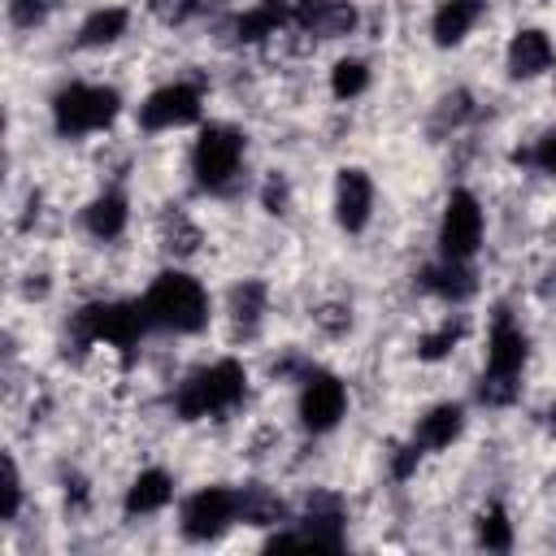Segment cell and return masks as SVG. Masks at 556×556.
Returning a JSON list of instances; mask_svg holds the SVG:
<instances>
[{"label":"cell","mask_w":556,"mask_h":556,"mask_svg":"<svg viewBox=\"0 0 556 556\" xmlns=\"http://www.w3.org/2000/svg\"><path fill=\"white\" fill-rule=\"evenodd\" d=\"M526 361H530V334H526V326H521L508 308H495V313H491V326H486L482 374H478V382H473L478 404H486V408H508V404L521 395Z\"/></svg>","instance_id":"obj_1"},{"label":"cell","mask_w":556,"mask_h":556,"mask_svg":"<svg viewBox=\"0 0 556 556\" xmlns=\"http://www.w3.org/2000/svg\"><path fill=\"white\" fill-rule=\"evenodd\" d=\"M139 304H143V317H148V326L156 334H200L213 321V295H208V287L195 274L174 269V265L161 269L143 287Z\"/></svg>","instance_id":"obj_2"},{"label":"cell","mask_w":556,"mask_h":556,"mask_svg":"<svg viewBox=\"0 0 556 556\" xmlns=\"http://www.w3.org/2000/svg\"><path fill=\"white\" fill-rule=\"evenodd\" d=\"M248 400V365L239 356H217L187 378L174 382L169 408L178 421H204V417H230Z\"/></svg>","instance_id":"obj_3"},{"label":"cell","mask_w":556,"mask_h":556,"mask_svg":"<svg viewBox=\"0 0 556 556\" xmlns=\"http://www.w3.org/2000/svg\"><path fill=\"white\" fill-rule=\"evenodd\" d=\"M243 156H248V135L230 122H208V126H200V135L191 139V152H187L191 182L208 195H230L243 178Z\"/></svg>","instance_id":"obj_4"},{"label":"cell","mask_w":556,"mask_h":556,"mask_svg":"<svg viewBox=\"0 0 556 556\" xmlns=\"http://www.w3.org/2000/svg\"><path fill=\"white\" fill-rule=\"evenodd\" d=\"M122 113V91L109 87V83H61L48 100V117H52V130L61 139H87V135H100L117 122Z\"/></svg>","instance_id":"obj_5"},{"label":"cell","mask_w":556,"mask_h":556,"mask_svg":"<svg viewBox=\"0 0 556 556\" xmlns=\"http://www.w3.org/2000/svg\"><path fill=\"white\" fill-rule=\"evenodd\" d=\"M486 239V208L469 187H452L443 208H439V226H434V248L443 261H473L478 248Z\"/></svg>","instance_id":"obj_6"},{"label":"cell","mask_w":556,"mask_h":556,"mask_svg":"<svg viewBox=\"0 0 556 556\" xmlns=\"http://www.w3.org/2000/svg\"><path fill=\"white\" fill-rule=\"evenodd\" d=\"M230 526H239V486L204 482L178 504V534L187 543H217Z\"/></svg>","instance_id":"obj_7"},{"label":"cell","mask_w":556,"mask_h":556,"mask_svg":"<svg viewBox=\"0 0 556 556\" xmlns=\"http://www.w3.org/2000/svg\"><path fill=\"white\" fill-rule=\"evenodd\" d=\"M204 117V91L187 78H174V83H161L152 87L139 109H135V122L139 130L148 135H161V130H182V126H195Z\"/></svg>","instance_id":"obj_8"},{"label":"cell","mask_w":556,"mask_h":556,"mask_svg":"<svg viewBox=\"0 0 556 556\" xmlns=\"http://www.w3.org/2000/svg\"><path fill=\"white\" fill-rule=\"evenodd\" d=\"M348 404H352V395H348V382H343L339 374H330V369H308V374L300 378L295 417H300V426H304L308 434H330V430H339L343 417H348Z\"/></svg>","instance_id":"obj_9"},{"label":"cell","mask_w":556,"mask_h":556,"mask_svg":"<svg viewBox=\"0 0 556 556\" xmlns=\"http://www.w3.org/2000/svg\"><path fill=\"white\" fill-rule=\"evenodd\" d=\"M374 204H378V187H374L369 169L343 165V169L334 174V200H330L334 226H339L343 235H361V230L374 222Z\"/></svg>","instance_id":"obj_10"},{"label":"cell","mask_w":556,"mask_h":556,"mask_svg":"<svg viewBox=\"0 0 556 556\" xmlns=\"http://www.w3.org/2000/svg\"><path fill=\"white\" fill-rule=\"evenodd\" d=\"M361 26V9L352 0H291V30L317 39H348Z\"/></svg>","instance_id":"obj_11"},{"label":"cell","mask_w":556,"mask_h":556,"mask_svg":"<svg viewBox=\"0 0 556 556\" xmlns=\"http://www.w3.org/2000/svg\"><path fill=\"white\" fill-rule=\"evenodd\" d=\"M552 61H556V43H552V35H547L543 26H521V30H513L508 43H504V70H508V78H517V83L543 78V74L552 70Z\"/></svg>","instance_id":"obj_12"},{"label":"cell","mask_w":556,"mask_h":556,"mask_svg":"<svg viewBox=\"0 0 556 556\" xmlns=\"http://www.w3.org/2000/svg\"><path fill=\"white\" fill-rule=\"evenodd\" d=\"M174 491H178V482H174V473L165 465H143L122 491V517L126 521L156 517V513H165L174 504Z\"/></svg>","instance_id":"obj_13"},{"label":"cell","mask_w":556,"mask_h":556,"mask_svg":"<svg viewBox=\"0 0 556 556\" xmlns=\"http://www.w3.org/2000/svg\"><path fill=\"white\" fill-rule=\"evenodd\" d=\"M78 226H83V235L96 239V243H117V239L130 230V200H126V191H117V187L96 191V195L78 208Z\"/></svg>","instance_id":"obj_14"},{"label":"cell","mask_w":556,"mask_h":556,"mask_svg":"<svg viewBox=\"0 0 556 556\" xmlns=\"http://www.w3.org/2000/svg\"><path fill=\"white\" fill-rule=\"evenodd\" d=\"M469 426V408L460 400H439L430 404L417 421H413V439L426 447V452H447Z\"/></svg>","instance_id":"obj_15"},{"label":"cell","mask_w":556,"mask_h":556,"mask_svg":"<svg viewBox=\"0 0 556 556\" xmlns=\"http://www.w3.org/2000/svg\"><path fill=\"white\" fill-rule=\"evenodd\" d=\"M417 287L426 291V295H434V300H443V304H465V300H473L478 295V269L469 265V261H434V265H426L421 274H417Z\"/></svg>","instance_id":"obj_16"},{"label":"cell","mask_w":556,"mask_h":556,"mask_svg":"<svg viewBox=\"0 0 556 556\" xmlns=\"http://www.w3.org/2000/svg\"><path fill=\"white\" fill-rule=\"evenodd\" d=\"M265 313H269V287L261 278H239L226 295V321H230L235 339H252L261 330Z\"/></svg>","instance_id":"obj_17"},{"label":"cell","mask_w":556,"mask_h":556,"mask_svg":"<svg viewBox=\"0 0 556 556\" xmlns=\"http://www.w3.org/2000/svg\"><path fill=\"white\" fill-rule=\"evenodd\" d=\"M282 30H291V0H256L230 22V35L239 43H265L278 39Z\"/></svg>","instance_id":"obj_18"},{"label":"cell","mask_w":556,"mask_h":556,"mask_svg":"<svg viewBox=\"0 0 556 556\" xmlns=\"http://www.w3.org/2000/svg\"><path fill=\"white\" fill-rule=\"evenodd\" d=\"M482 9H486V0H439L434 13H430V39H434V48L465 43L478 30Z\"/></svg>","instance_id":"obj_19"},{"label":"cell","mask_w":556,"mask_h":556,"mask_svg":"<svg viewBox=\"0 0 556 556\" xmlns=\"http://www.w3.org/2000/svg\"><path fill=\"white\" fill-rule=\"evenodd\" d=\"M282 521H291V513H287V500L278 495V486H269V482H243L239 486V526L274 530Z\"/></svg>","instance_id":"obj_20"},{"label":"cell","mask_w":556,"mask_h":556,"mask_svg":"<svg viewBox=\"0 0 556 556\" xmlns=\"http://www.w3.org/2000/svg\"><path fill=\"white\" fill-rule=\"evenodd\" d=\"M126 30H130V9H126V4H100V9H91V13L78 22L74 43L96 52V48H113Z\"/></svg>","instance_id":"obj_21"},{"label":"cell","mask_w":556,"mask_h":556,"mask_svg":"<svg viewBox=\"0 0 556 556\" xmlns=\"http://www.w3.org/2000/svg\"><path fill=\"white\" fill-rule=\"evenodd\" d=\"M473 543H478L482 552H508V547L517 543L513 517H508V508H504L500 500H491V504H482V508L473 513Z\"/></svg>","instance_id":"obj_22"},{"label":"cell","mask_w":556,"mask_h":556,"mask_svg":"<svg viewBox=\"0 0 556 556\" xmlns=\"http://www.w3.org/2000/svg\"><path fill=\"white\" fill-rule=\"evenodd\" d=\"M369 83H374V70H369L365 56H339V61L330 65V96H334L339 104L361 100V96L369 91Z\"/></svg>","instance_id":"obj_23"},{"label":"cell","mask_w":556,"mask_h":556,"mask_svg":"<svg viewBox=\"0 0 556 556\" xmlns=\"http://www.w3.org/2000/svg\"><path fill=\"white\" fill-rule=\"evenodd\" d=\"M469 117H473V96H469L465 87H452V91L430 109V130L447 139V135L465 130V126H469Z\"/></svg>","instance_id":"obj_24"},{"label":"cell","mask_w":556,"mask_h":556,"mask_svg":"<svg viewBox=\"0 0 556 556\" xmlns=\"http://www.w3.org/2000/svg\"><path fill=\"white\" fill-rule=\"evenodd\" d=\"M465 339V317L460 313H447L439 326H430L421 339H417V361H443L456 352V343Z\"/></svg>","instance_id":"obj_25"},{"label":"cell","mask_w":556,"mask_h":556,"mask_svg":"<svg viewBox=\"0 0 556 556\" xmlns=\"http://www.w3.org/2000/svg\"><path fill=\"white\" fill-rule=\"evenodd\" d=\"M200 243H204V235H200V226L182 208L165 213V222H161V248L169 256H191V252H200Z\"/></svg>","instance_id":"obj_26"},{"label":"cell","mask_w":556,"mask_h":556,"mask_svg":"<svg viewBox=\"0 0 556 556\" xmlns=\"http://www.w3.org/2000/svg\"><path fill=\"white\" fill-rule=\"evenodd\" d=\"M291 204H295L291 178H287L282 169H269V174H265V182H261V208H265L269 217H287V213H291Z\"/></svg>","instance_id":"obj_27"},{"label":"cell","mask_w":556,"mask_h":556,"mask_svg":"<svg viewBox=\"0 0 556 556\" xmlns=\"http://www.w3.org/2000/svg\"><path fill=\"white\" fill-rule=\"evenodd\" d=\"M421 456H426V447L408 434L404 443H395L391 452H387V469H391V478L395 482H408V478H417V469H421Z\"/></svg>","instance_id":"obj_28"},{"label":"cell","mask_w":556,"mask_h":556,"mask_svg":"<svg viewBox=\"0 0 556 556\" xmlns=\"http://www.w3.org/2000/svg\"><path fill=\"white\" fill-rule=\"evenodd\" d=\"M208 4H213V0H148V9H152L165 26H182V22L200 17V13H208Z\"/></svg>","instance_id":"obj_29"},{"label":"cell","mask_w":556,"mask_h":556,"mask_svg":"<svg viewBox=\"0 0 556 556\" xmlns=\"http://www.w3.org/2000/svg\"><path fill=\"white\" fill-rule=\"evenodd\" d=\"M22 500H26L22 465H17V456L9 452V456H4V521H9V526L17 521V513H22Z\"/></svg>","instance_id":"obj_30"},{"label":"cell","mask_w":556,"mask_h":556,"mask_svg":"<svg viewBox=\"0 0 556 556\" xmlns=\"http://www.w3.org/2000/svg\"><path fill=\"white\" fill-rule=\"evenodd\" d=\"M48 0H9L4 13H9V26L13 30H39L48 22Z\"/></svg>","instance_id":"obj_31"},{"label":"cell","mask_w":556,"mask_h":556,"mask_svg":"<svg viewBox=\"0 0 556 556\" xmlns=\"http://www.w3.org/2000/svg\"><path fill=\"white\" fill-rule=\"evenodd\" d=\"M521 161L530 165V169H539V174H547V178H556V126H547L526 152H521Z\"/></svg>","instance_id":"obj_32"},{"label":"cell","mask_w":556,"mask_h":556,"mask_svg":"<svg viewBox=\"0 0 556 556\" xmlns=\"http://www.w3.org/2000/svg\"><path fill=\"white\" fill-rule=\"evenodd\" d=\"M313 326H317L326 339H343V334L352 330V308L339 304V300H334V304H321V308L313 313Z\"/></svg>","instance_id":"obj_33"},{"label":"cell","mask_w":556,"mask_h":556,"mask_svg":"<svg viewBox=\"0 0 556 556\" xmlns=\"http://www.w3.org/2000/svg\"><path fill=\"white\" fill-rule=\"evenodd\" d=\"M539 291H543V295H556V265H552V269L543 274V282H539Z\"/></svg>","instance_id":"obj_34"},{"label":"cell","mask_w":556,"mask_h":556,"mask_svg":"<svg viewBox=\"0 0 556 556\" xmlns=\"http://www.w3.org/2000/svg\"><path fill=\"white\" fill-rule=\"evenodd\" d=\"M547 421H552V430H556V395H552V408H547Z\"/></svg>","instance_id":"obj_35"},{"label":"cell","mask_w":556,"mask_h":556,"mask_svg":"<svg viewBox=\"0 0 556 556\" xmlns=\"http://www.w3.org/2000/svg\"><path fill=\"white\" fill-rule=\"evenodd\" d=\"M552 91H556V61H552Z\"/></svg>","instance_id":"obj_36"}]
</instances>
